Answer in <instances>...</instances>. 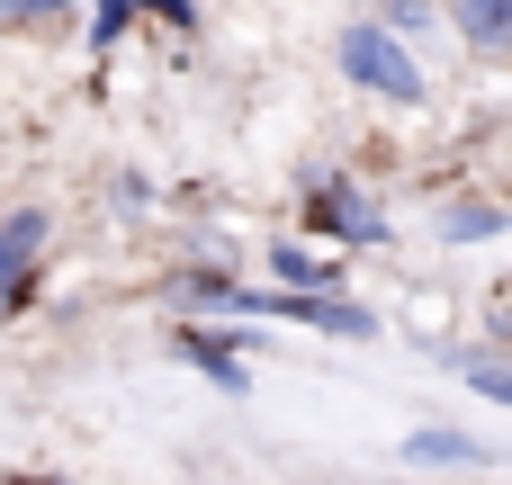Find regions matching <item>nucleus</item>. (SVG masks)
<instances>
[{
	"label": "nucleus",
	"mask_w": 512,
	"mask_h": 485,
	"mask_svg": "<svg viewBox=\"0 0 512 485\" xmlns=\"http://www.w3.org/2000/svg\"><path fill=\"white\" fill-rule=\"evenodd\" d=\"M0 18L9 27H54V18H72V0H0Z\"/></svg>",
	"instance_id": "12"
},
{
	"label": "nucleus",
	"mask_w": 512,
	"mask_h": 485,
	"mask_svg": "<svg viewBox=\"0 0 512 485\" xmlns=\"http://www.w3.org/2000/svg\"><path fill=\"white\" fill-rule=\"evenodd\" d=\"M270 288H306V297H342V261L315 243H270Z\"/></svg>",
	"instance_id": "6"
},
{
	"label": "nucleus",
	"mask_w": 512,
	"mask_h": 485,
	"mask_svg": "<svg viewBox=\"0 0 512 485\" xmlns=\"http://www.w3.org/2000/svg\"><path fill=\"white\" fill-rule=\"evenodd\" d=\"M432 234H441V243H495V234H504V207L459 198V207H441V216H432Z\"/></svg>",
	"instance_id": "9"
},
{
	"label": "nucleus",
	"mask_w": 512,
	"mask_h": 485,
	"mask_svg": "<svg viewBox=\"0 0 512 485\" xmlns=\"http://www.w3.org/2000/svg\"><path fill=\"white\" fill-rule=\"evenodd\" d=\"M306 225L333 234V243H351V252H387V243H396L387 207H378L360 180H342V171H315V180H306Z\"/></svg>",
	"instance_id": "2"
},
{
	"label": "nucleus",
	"mask_w": 512,
	"mask_h": 485,
	"mask_svg": "<svg viewBox=\"0 0 512 485\" xmlns=\"http://www.w3.org/2000/svg\"><path fill=\"white\" fill-rule=\"evenodd\" d=\"M9 485H72V477H9Z\"/></svg>",
	"instance_id": "15"
},
{
	"label": "nucleus",
	"mask_w": 512,
	"mask_h": 485,
	"mask_svg": "<svg viewBox=\"0 0 512 485\" xmlns=\"http://www.w3.org/2000/svg\"><path fill=\"white\" fill-rule=\"evenodd\" d=\"M252 342H261L252 324H216V333H207V324H180V333H171V351H180L216 396H252V369H243V351H252Z\"/></svg>",
	"instance_id": "4"
},
{
	"label": "nucleus",
	"mask_w": 512,
	"mask_h": 485,
	"mask_svg": "<svg viewBox=\"0 0 512 485\" xmlns=\"http://www.w3.org/2000/svg\"><path fill=\"white\" fill-rule=\"evenodd\" d=\"M486 333H495V351L512 360V288H495V324H486Z\"/></svg>",
	"instance_id": "14"
},
{
	"label": "nucleus",
	"mask_w": 512,
	"mask_h": 485,
	"mask_svg": "<svg viewBox=\"0 0 512 485\" xmlns=\"http://www.w3.org/2000/svg\"><path fill=\"white\" fill-rule=\"evenodd\" d=\"M333 63H342V81H351V90H369V99H387V108H423V99H432V81H423L414 45H405L387 18H351V27L333 36Z\"/></svg>",
	"instance_id": "1"
},
{
	"label": "nucleus",
	"mask_w": 512,
	"mask_h": 485,
	"mask_svg": "<svg viewBox=\"0 0 512 485\" xmlns=\"http://www.w3.org/2000/svg\"><path fill=\"white\" fill-rule=\"evenodd\" d=\"M450 18L477 54H512V0H450Z\"/></svg>",
	"instance_id": "8"
},
{
	"label": "nucleus",
	"mask_w": 512,
	"mask_h": 485,
	"mask_svg": "<svg viewBox=\"0 0 512 485\" xmlns=\"http://www.w3.org/2000/svg\"><path fill=\"white\" fill-rule=\"evenodd\" d=\"M45 234H54V216H45V207H9V216H0V297H9V306H27V297H36Z\"/></svg>",
	"instance_id": "5"
},
{
	"label": "nucleus",
	"mask_w": 512,
	"mask_h": 485,
	"mask_svg": "<svg viewBox=\"0 0 512 485\" xmlns=\"http://www.w3.org/2000/svg\"><path fill=\"white\" fill-rule=\"evenodd\" d=\"M234 315H279V324H306V333H333V342H378V315L351 306V297H306V288H243Z\"/></svg>",
	"instance_id": "3"
},
{
	"label": "nucleus",
	"mask_w": 512,
	"mask_h": 485,
	"mask_svg": "<svg viewBox=\"0 0 512 485\" xmlns=\"http://www.w3.org/2000/svg\"><path fill=\"white\" fill-rule=\"evenodd\" d=\"M135 9H144V18H162V27H180V36L198 27V0H135Z\"/></svg>",
	"instance_id": "13"
},
{
	"label": "nucleus",
	"mask_w": 512,
	"mask_h": 485,
	"mask_svg": "<svg viewBox=\"0 0 512 485\" xmlns=\"http://www.w3.org/2000/svg\"><path fill=\"white\" fill-rule=\"evenodd\" d=\"M126 27H135V0H90V54H108V45H126Z\"/></svg>",
	"instance_id": "11"
},
{
	"label": "nucleus",
	"mask_w": 512,
	"mask_h": 485,
	"mask_svg": "<svg viewBox=\"0 0 512 485\" xmlns=\"http://www.w3.org/2000/svg\"><path fill=\"white\" fill-rule=\"evenodd\" d=\"M405 468H486V441L459 423H423V432H405Z\"/></svg>",
	"instance_id": "7"
},
{
	"label": "nucleus",
	"mask_w": 512,
	"mask_h": 485,
	"mask_svg": "<svg viewBox=\"0 0 512 485\" xmlns=\"http://www.w3.org/2000/svg\"><path fill=\"white\" fill-rule=\"evenodd\" d=\"M450 369H459L486 405H512V360H504V351H450Z\"/></svg>",
	"instance_id": "10"
}]
</instances>
